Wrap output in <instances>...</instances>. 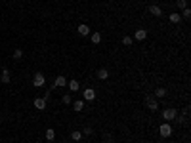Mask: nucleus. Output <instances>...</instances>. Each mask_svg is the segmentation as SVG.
<instances>
[{"mask_svg":"<svg viewBox=\"0 0 191 143\" xmlns=\"http://www.w3.org/2000/svg\"><path fill=\"white\" fill-rule=\"evenodd\" d=\"M65 86H67V78L63 76V75H59V76L54 80V84H52V88H50V90H55V88H65Z\"/></svg>","mask_w":191,"mask_h":143,"instance_id":"4","label":"nucleus"},{"mask_svg":"<svg viewBox=\"0 0 191 143\" xmlns=\"http://www.w3.org/2000/svg\"><path fill=\"white\" fill-rule=\"evenodd\" d=\"M33 103H34V107H37L38 111H44V109H46V99H44V97H37Z\"/></svg>","mask_w":191,"mask_h":143,"instance_id":"8","label":"nucleus"},{"mask_svg":"<svg viewBox=\"0 0 191 143\" xmlns=\"http://www.w3.org/2000/svg\"><path fill=\"white\" fill-rule=\"evenodd\" d=\"M180 16H183V17H186V19H189V17H191V10H189V8H186V10H182V13H180Z\"/></svg>","mask_w":191,"mask_h":143,"instance_id":"24","label":"nucleus"},{"mask_svg":"<svg viewBox=\"0 0 191 143\" xmlns=\"http://www.w3.org/2000/svg\"><path fill=\"white\" fill-rule=\"evenodd\" d=\"M61 101H63V105H71V103H73V97H71L69 94H65L61 97Z\"/></svg>","mask_w":191,"mask_h":143,"instance_id":"19","label":"nucleus"},{"mask_svg":"<svg viewBox=\"0 0 191 143\" xmlns=\"http://www.w3.org/2000/svg\"><path fill=\"white\" fill-rule=\"evenodd\" d=\"M149 13H151V16H155V17H161V16H162V10L159 8V6L151 4V6H149Z\"/></svg>","mask_w":191,"mask_h":143,"instance_id":"11","label":"nucleus"},{"mask_svg":"<svg viewBox=\"0 0 191 143\" xmlns=\"http://www.w3.org/2000/svg\"><path fill=\"white\" fill-rule=\"evenodd\" d=\"M71 105H73V111H76V113H80L84 109V101H82V99H75Z\"/></svg>","mask_w":191,"mask_h":143,"instance_id":"10","label":"nucleus"},{"mask_svg":"<svg viewBox=\"0 0 191 143\" xmlns=\"http://www.w3.org/2000/svg\"><path fill=\"white\" fill-rule=\"evenodd\" d=\"M21 57H23V50H16V52H13V59H16V61H19L21 59Z\"/></svg>","mask_w":191,"mask_h":143,"instance_id":"20","label":"nucleus"},{"mask_svg":"<svg viewBox=\"0 0 191 143\" xmlns=\"http://www.w3.org/2000/svg\"><path fill=\"white\" fill-rule=\"evenodd\" d=\"M44 84H46V76L42 73H34V76H33V86L34 88H42Z\"/></svg>","mask_w":191,"mask_h":143,"instance_id":"1","label":"nucleus"},{"mask_svg":"<svg viewBox=\"0 0 191 143\" xmlns=\"http://www.w3.org/2000/svg\"><path fill=\"white\" fill-rule=\"evenodd\" d=\"M44 135H46V139H48V141H54V139H55V130H54V128H48Z\"/></svg>","mask_w":191,"mask_h":143,"instance_id":"16","label":"nucleus"},{"mask_svg":"<svg viewBox=\"0 0 191 143\" xmlns=\"http://www.w3.org/2000/svg\"><path fill=\"white\" fill-rule=\"evenodd\" d=\"M145 38H147V31L145 29H138V31L134 33V40L136 42H143Z\"/></svg>","mask_w":191,"mask_h":143,"instance_id":"7","label":"nucleus"},{"mask_svg":"<svg viewBox=\"0 0 191 143\" xmlns=\"http://www.w3.org/2000/svg\"><path fill=\"white\" fill-rule=\"evenodd\" d=\"M176 4H178V8H180V10H186V8H187V0H178Z\"/></svg>","mask_w":191,"mask_h":143,"instance_id":"23","label":"nucleus"},{"mask_svg":"<svg viewBox=\"0 0 191 143\" xmlns=\"http://www.w3.org/2000/svg\"><path fill=\"white\" fill-rule=\"evenodd\" d=\"M97 78H100V80H107L109 78V71L107 69H100L97 71Z\"/></svg>","mask_w":191,"mask_h":143,"instance_id":"15","label":"nucleus"},{"mask_svg":"<svg viewBox=\"0 0 191 143\" xmlns=\"http://www.w3.org/2000/svg\"><path fill=\"white\" fill-rule=\"evenodd\" d=\"M122 44H124V46H132V44H134V38H132V37H124V38H122Z\"/></svg>","mask_w":191,"mask_h":143,"instance_id":"22","label":"nucleus"},{"mask_svg":"<svg viewBox=\"0 0 191 143\" xmlns=\"http://www.w3.org/2000/svg\"><path fill=\"white\" fill-rule=\"evenodd\" d=\"M82 97H84V101H94L96 99V90L94 88H86L82 92Z\"/></svg>","mask_w":191,"mask_h":143,"instance_id":"5","label":"nucleus"},{"mask_svg":"<svg viewBox=\"0 0 191 143\" xmlns=\"http://www.w3.org/2000/svg\"><path fill=\"white\" fill-rule=\"evenodd\" d=\"M0 80H2L4 84H10L12 76H10V71H8V69H4V71H2V76H0Z\"/></svg>","mask_w":191,"mask_h":143,"instance_id":"12","label":"nucleus"},{"mask_svg":"<svg viewBox=\"0 0 191 143\" xmlns=\"http://www.w3.org/2000/svg\"><path fill=\"white\" fill-rule=\"evenodd\" d=\"M166 96V88H157L155 90V97H164Z\"/></svg>","mask_w":191,"mask_h":143,"instance_id":"18","label":"nucleus"},{"mask_svg":"<svg viewBox=\"0 0 191 143\" xmlns=\"http://www.w3.org/2000/svg\"><path fill=\"white\" fill-rule=\"evenodd\" d=\"M76 29H79V34H80V37H88V34H90V27H88L86 23H80Z\"/></svg>","mask_w":191,"mask_h":143,"instance_id":"9","label":"nucleus"},{"mask_svg":"<svg viewBox=\"0 0 191 143\" xmlns=\"http://www.w3.org/2000/svg\"><path fill=\"white\" fill-rule=\"evenodd\" d=\"M159 134L162 135V138H170V135H172V126L168 124V122H162L159 126Z\"/></svg>","mask_w":191,"mask_h":143,"instance_id":"2","label":"nucleus"},{"mask_svg":"<svg viewBox=\"0 0 191 143\" xmlns=\"http://www.w3.org/2000/svg\"><path fill=\"white\" fill-rule=\"evenodd\" d=\"M67 86H69L71 92H79V88H80V86H79V80H75V78H73V80H69Z\"/></svg>","mask_w":191,"mask_h":143,"instance_id":"13","label":"nucleus"},{"mask_svg":"<svg viewBox=\"0 0 191 143\" xmlns=\"http://www.w3.org/2000/svg\"><path fill=\"white\" fill-rule=\"evenodd\" d=\"M71 138H73V141H80L82 139V132H73V134H71Z\"/></svg>","mask_w":191,"mask_h":143,"instance_id":"21","label":"nucleus"},{"mask_svg":"<svg viewBox=\"0 0 191 143\" xmlns=\"http://www.w3.org/2000/svg\"><path fill=\"white\" fill-rule=\"evenodd\" d=\"M176 117H178V111H176V109H164V111H162V118H164V122H170V120H174Z\"/></svg>","mask_w":191,"mask_h":143,"instance_id":"3","label":"nucleus"},{"mask_svg":"<svg viewBox=\"0 0 191 143\" xmlns=\"http://www.w3.org/2000/svg\"><path fill=\"white\" fill-rule=\"evenodd\" d=\"M82 134H86V135H92V134H94V130H92L90 126H86V128H84V130H82Z\"/></svg>","mask_w":191,"mask_h":143,"instance_id":"25","label":"nucleus"},{"mask_svg":"<svg viewBox=\"0 0 191 143\" xmlns=\"http://www.w3.org/2000/svg\"><path fill=\"white\" fill-rule=\"evenodd\" d=\"M168 19H170V23H180V21H182V16H180L178 12H174V13H170V17H168Z\"/></svg>","mask_w":191,"mask_h":143,"instance_id":"17","label":"nucleus"},{"mask_svg":"<svg viewBox=\"0 0 191 143\" xmlns=\"http://www.w3.org/2000/svg\"><path fill=\"white\" fill-rule=\"evenodd\" d=\"M90 42H92V44H100V42H101V33H92Z\"/></svg>","mask_w":191,"mask_h":143,"instance_id":"14","label":"nucleus"},{"mask_svg":"<svg viewBox=\"0 0 191 143\" xmlns=\"http://www.w3.org/2000/svg\"><path fill=\"white\" fill-rule=\"evenodd\" d=\"M145 103H147V107H149V111H157L159 109V103H157V97L155 96H147Z\"/></svg>","mask_w":191,"mask_h":143,"instance_id":"6","label":"nucleus"}]
</instances>
